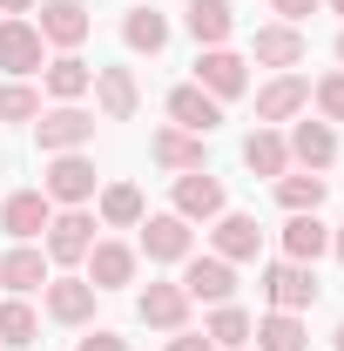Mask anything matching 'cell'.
I'll use <instances>...</instances> for the list:
<instances>
[{
	"label": "cell",
	"mask_w": 344,
	"mask_h": 351,
	"mask_svg": "<svg viewBox=\"0 0 344 351\" xmlns=\"http://www.w3.org/2000/svg\"><path fill=\"white\" fill-rule=\"evenodd\" d=\"M210 250H216L223 263H257V257H263V230H257V217L223 210V217L210 223Z\"/></svg>",
	"instance_id": "17"
},
{
	"label": "cell",
	"mask_w": 344,
	"mask_h": 351,
	"mask_svg": "<svg viewBox=\"0 0 344 351\" xmlns=\"http://www.w3.org/2000/svg\"><path fill=\"white\" fill-rule=\"evenodd\" d=\"M135 270H142V250L122 243V237H95V250L82 257V277L95 284V291H129Z\"/></svg>",
	"instance_id": "10"
},
{
	"label": "cell",
	"mask_w": 344,
	"mask_h": 351,
	"mask_svg": "<svg viewBox=\"0 0 344 351\" xmlns=\"http://www.w3.org/2000/svg\"><path fill=\"white\" fill-rule=\"evenodd\" d=\"M47 223H54V203H47L41 189H14V196L0 203V230H7L14 243H41Z\"/></svg>",
	"instance_id": "20"
},
{
	"label": "cell",
	"mask_w": 344,
	"mask_h": 351,
	"mask_svg": "<svg viewBox=\"0 0 344 351\" xmlns=\"http://www.w3.org/2000/svg\"><path fill=\"white\" fill-rule=\"evenodd\" d=\"M182 27H189L196 47H230V34H236V7H230V0H189V7H182Z\"/></svg>",
	"instance_id": "21"
},
{
	"label": "cell",
	"mask_w": 344,
	"mask_h": 351,
	"mask_svg": "<svg viewBox=\"0 0 344 351\" xmlns=\"http://www.w3.org/2000/svg\"><path fill=\"white\" fill-rule=\"evenodd\" d=\"M41 250L54 270H75L95 250V210H54V223L41 230Z\"/></svg>",
	"instance_id": "6"
},
{
	"label": "cell",
	"mask_w": 344,
	"mask_h": 351,
	"mask_svg": "<svg viewBox=\"0 0 344 351\" xmlns=\"http://www.w3.org/2000/svg\"><path fill=\"white\" fill-rule=\"evenodd\" d=\"M317 7H324V0H270V14H277V21H291V27H304Z\"/></svg>",
	"instance_id": "35"
},
{
	"label": "cell",
	"mask_w": 344,
	"mask_h": 351,
	"mask_svg": "<svg viewBox=\"0 0 344 351\" xmlns=\"http://www.w3.org/2000/svg\"><path fill=\"white\" fill-rule=\"evenodd\" d=\"M41 338V317H34V304L27 298H0V345H34Z\"/></svg>",
	"instance_id": "32"
},
{
	"label": "cell",
	"mask_w": 344,
	"mask_h": 351,
	"mask_svg": "<svg viewBox=\"0 0 344 351\" xmlns=\"http://www.w3.org/2000/svg\"><path fill=\"white\" fill-rule=\"evenodd\" d=\"M175 284L189 291V304H230L236 298V263H223L216 250H189Z\"/></svg>",
	"instance_id": "7"
},
{
	"label": "cell",
	"mask_w": 344,
	"mask_h": 351,
	"mask_svg": "<svg viewBox=\"0 0 344 351\" xmlns=\"http://www.w3.org/2000/svg\"><path fill=\"white\" fill-rule=\"evenodd\" d=\"M47 277H54V263H47L41 243H14V250L0 257V291H7V298H34Z\"/></svg>",
	"instance_id": "19"
},
{
	"label": "cell",
	"mask_w": 344,
	"mask_h": 351,
	"mask_svg": "<svg viewBox=\"0 0 344 351\" xmlns=\"http://www.w3.org/2000/svg\"><path fill=\"white\" fill-rule=\"evenodd\" d=\"M324 196H331V182L310 169H284L277 176V203H284V217H304V210H324Z\"/></svg>",
	"instance_id": "30"
},
{
	"label": "cell",
	"mask_w": 344,
	"mask_h": 351,
	"mask_svg": "<svg viewBox=\"0 0 344 351\" xmlns=\"http://www.w3.org/2000/svg\"><path fill=\"white\" fill-rule=\"evenodd\" d=\"M310 108H317V122H331V129L344 122V68H331V75L310 82Z\"/></svg>",
	"instance_id": "33"
},
{
	"label": "cell",
	"mask_w": 344,
	"mask_h": 351,
	"mask_svg": "<svg viewBox=\"0 0 344 351\" xmlns=\"http://www.w3.org/2000/svg\"><path fill=\"white\" fill-rule=\"evenodd\" d=\"M122 41H129V54H149V61H156V54L169 47V14H162V7H129V14H122Z\"/></svg>",
	"instance_id": "26"
},
{
	"label": "cell",
	"mask_w": 344,
	"mask_h": 351,
	"mask_svg": "<svg viewBox=\"0 0 344 351\" xmlns=\"http://www.w3.org/2000/svg\"><path fill=\"white\" fill-rule=\"evenodd\" d=\"M324 7H331V14H338V21H344V0H324Z\"/></svg>",
	"instance_id": "41"
},
{
	"label": "cell",
	"mask_w": 344,
	"mask_h": 351,
	"mask_svg": "<svg viewBox=\"0 0 344 351\" xmlns=\"http://www.w3.org/2000/svg\"><path fill=\"white\" fill-rule=\"evenodd\" d=\"M263 304L270 311H310L317 304V270L310 263H291V257H277V263H263Z\"/></svg>",
	"instance_id": "8"
},
{
	"label": "cell",
	"mask_w": 344,
	"mask_h": 351,
	"mask_svg": "<svg viewBox=\"0 0 344 351\" xmlns=\"http://www.w3.org/2000/svg\"><path fill=\"white\" fill-rule=\"evenodd\" d=\"M331 257L344 263V223H338V230H331Z\"/></svg>",
	"instance_id": "39"
},
{
	"label": "cell",
	"mask_w": 344,
	"mask_h": 351,
	"mask_svg": "<svg viewBox=\"0 0 344 351\" xmlns=\"http://www.w3.org/2000/svg\"><path fill=\"white\" fill-rule=\"evenodd\" d=\"M95 162H88V149H75V156H47L41 169V196L54 203V210H88L95 203Z\"/></svg>",
	"instance_id": "1"
},
{
	"label": "cell",
	"mask_w": 344,
	"mask_h": 351,
	"mask_svg": "<svg viewBox=\"0 0 344 351\" xmlns=\"http://www.w3.org/2000/svg\"><path fill=\"white\" fill-rule=\"evenodd\" d=\"M47 68V41L27 14H0V75L7 82H27Z\"/></svg>",
	"instance_id": "3"
},
{
	"label": "cell",
	"mask_w": 344,
	"mask_h": 351,
	"mask_svg": "<svg viewBox=\"0 0 344 351\" xmlns=\"http://www.w3.org/2000/svg\"><path fill=\"white\" fill-rule=\"evenodd\" d=\"M135 230H142L135 250H142L149 263H182L189 250H196V223H182L175 210H156V217H142Z\"/></svg>",
	"instance_id": "11"
},
{
	"label": "cell",
	"mask_w": 344,
	"mask_h": 351,
	"mask_svg": "<svg viewBox=\"0 0 344 351\" xmlns=\"http://www.w3.org/2000/svg\"><path fill=\"white\" fill-rule=\"evenodd\" d=\"M284 149H291V169L324 176L331 162H338V129H331V122H317V115H297L291 135H284Z\"/></svg>",
	"instance_id": "14"
},
{
	"label": "cell",
	"mask_w": 344,
	"mask_h": 351,
	"mask_svg": "<svg viewBox=\"0 0 344 351\" xmlns=\"http://www.w3.org/2000/svg\"><path fill=\"white\" fill-rule=\"evenodd\" d=\"M250 345L257 351H310V331H304L297 311H263L257 331H250Z\"/></svg>",
	"instance_id": "28"
},
{
	"label": "cell",
	"mask_w": 344,
	"mask_h": 351,
	"mask_svg": "<svg viewBox=\"0 0 344 351\" xmlns=\"http://www.w3.org/2000/svg\"><path fill=\"white\" fill-rule=\"evenodd\" d=\"M169 210L182 223H203V230H210V223L230 210V189H223V176H210V169H182L169 182Z\"/></svg>",
	"instance_id": "2"
},
{
	"label": "cell",
	"mask_w": 344,
	"mask_h": 351,
	"mask_svg": "<svg viewBox=\"0 0 344 351\" xmlns=\"http://www.w3.org/2000/svg\"><path fill=\"white\" fill-rule=\"evenodd\" d=\"M189 291L182 284H169V277H149V291L135 298V317L149 324V331H189Z\"/></svg>",
	"instance_id": "16"
},
{
	"label": "cell",
	"mask_w": 344,
	"mask_h": 351,
	"mask_svg": "<svg viewBox=\"0 0 344 351\" xmlns=\"http://www.w3.org/2000/svg\"><path fill=\"white\" fill-rule=\"evenodd\" d=\"M243 169H250V176H270V182H277V176L291 169L284 129H250V135H243Z\"/></svg>",
	"instance_id": "29"
},
{
	"label": "cell",
	"mask_w": 344,
	"mask_h": 351,
	"mask_svg": "<svg viewBox=\"0 0 344 351\" xmlns=\"http://www.w3.org/2000/svg\"><path fill=\"white\" fill-rule=\"evenodd\" d=\"M75 351H129V338H122V331H88Z\"/></svg>",
	"instance_id": "36"
},
{
	"label": "cell",
	"mask_w": 344,
	"mask_h": 351,
	"mask_svg": "<svg viewBox=\"0 0 344 351\" xmlns=\"http://www.w3.org/2000/svg\"><path fill=\"white\" fill-rule=\"evenodd\" d=\"M324 250H331V223L317 217V210L284 217V257H291V263H317Z\"/></svg>",
	"instance_id": "25"
},
{
	"label": "cell",
	"mask_w": 344,
	"mask_h": 351,
	"mask_svg": "<svg viewBox=\"0 0 344 351\" xmlns=\"http://www.w3.org/2000/svg\"><path fill=\"white\" fill-rule=\"evenodd\" d=\"M196 88L216 95V101H236L250 88V61L236 47H196Z\"/></svg>",
	"instance_id": "13"
},
{
	"label": "cell",
	"mask_w": 344,
	"mask_h": 351,
	"mask_svg": "<svg viewBox=\"0 0 344 351\" xmlns=\"http://www.w3.org/2000/svg\"><path fill=\"white\" fill-rule=\"evenodd\" d=\"M95 108H101V122H135V108H142V82H135V68H95Z\"/></svg>",
	"instance_id": "18"
},
{
	"label": "cell",
	"mask_w": 344,
	"mask_h": 351,
	"mask_svg": "<svg viewBox=\"0 0 344 351\" xmlns=\"http://www.w3.org/2000/svg\"><path fill=\"white\" fill-rule=\"evenodd\" d=\"M297 115H310V82H304L297 68H291V75H270V82L257 88V129L297 122Z\"/></svg>",
	"instance_id": "15"
},
{
	"label": "cell",
	"mask_w": 344,
	"mask_h": 351,
	"mask_svg": "<svg viewBox=\"0 0 344 351\" xmlns=\"http://www.w3.org/2000/svg\"><path fill=\"white\" fill-rule=\"evenodd\" d=\"M41 304L54 324H68V331H82V324H95V304H101V291L88 284L82 270H54L41 284Z\"/></svg>",
	"instance_id": "5"
},
{
	"label": "cell",
	"mask_w": 344,
	"mask_h": 351,
	"mask_svg": "<svg viewBox=\"0 0 344 351\" xmlns=\"http://www.w3.org/2000/svg\"><path fill=\"white\" fill-rule=\"evenodd\" d=\"M41 0H0V14H34Z\"/></svg>",
	"instance_id": "38"
},
{
	"label": "cell",
	"mask_w": 344,
	"mask_h": 351,
	"mask_svg": "<svg viewBox=\"0 0 344 351\" xmlns=\"http://www.w3.org/2000/svg\"><path fill=\"white\" fill-rule=\"evenodd\" d=\"M169 122L189 135H210V129H223V101L203 95L196 82H182V88H169Z\"/></svg>",
	"instance_id": "22"
},
{
	"label": "cell",
	"mask_w": 344,
	"mask_h": 351,
	"mask_svg": "<svg viewBox=\"0 0 344 351\" xmlns=\"http://www.w3.org/2000/svg\"><path fill=\"white\" fill-rule=\"evenodd\" d=\"M95 217L108 223V230H135V223L149 217V203H142L135 182H101V189H95Z\"/></svg>",
	"instance_id": "27"
},
{
	"label": "cell",
	"mask_w": 344,
	"mask_h": 351,
	"mask_svg": "<svg viewBox=\"0 0 344 351\" xmlns=\"http://www.w3.org/2000/svg\"><path fill=\"white\" fill-rule=\"evenodd\" d=\"M88 88H95V68H88L82 54H47V68H41V95L47 101H82Z\"/></svg>",
	"instance_id": "24"
},
{
	"label": "cell",
	"mask_w": 344,
	"mask_h": 351,
	"mask_svg": "<svg viewBox=\"0 0 344 351\" xmlns=\"http://www.w3.org/2000/svg\"><path fill=\"white\" fill-rule=\"evenodd\" d=\"M34 142H41V156H75L95 142V115H88L82 101H54L34 115Z\"/></svg>",
	"instance_id": "4"
},
{
	"label": "cell",
	"mask_w": 344,
	"mask_h": 351,
	"mask_svg": "<svg viewBox=\"0 0 344 351\" xmlns=\"http://www.w3.org/2000/svg\"><path fill=\"white\" fill-rule=\"evenodd\" d=\"M304 54H310V34L291 27V21H263L257 34H250V61H257V68L291 75V68H304Z\"/></svg>",
	"instance_id": "12"
},
{
	"label": "cell",
	"mask_w": 344,
	"mask_h": 351,
	"mask_svg": "<svg viewBox=\"0 0 344 351\" xmlns=\"http://www.w3.org/2000/svg\"><path fill=\"white\" fill-rule=\"evenodd\" d=\"M331 351H344V317H338V331H331Z\"/></svg>",
	"instance_id": "40"
},
{
	"label": "cell",
	"mask_w": 344,
	"mask_h": 351,
	"mask_svg": "<svg viewBox=\"0 0 344 351\" xmlns=\"http://www.w3.org/2000/svg\"><path fill=\"white\" fill-rule=\"evenodd\" d=\"M250 331H257V317L243 304H210V324H203V338H210L216 351H243L250 345Z\"/></svg>",
	"instance_id": "31"
},
{
	"label": "cell",
	"mask_w": 344,
	"mask_h": 351,
	"mask_svg": "<svg viewBox=\"0 0 344 351\" xmlns=\"http://www.w3.org/2000/svg\"><path fill=\"white\" fill-rule=\"evenodd\" d=\"M34 14H41L34 27H41L47 54H75V47L95 34V14H88V0H41Z\"/></svg>",
	"instance_id": "9"
},
{
	"label": "cell",
	"mask_w": 344,
	"mask_h": 351,
	"mask_svg": "<svg viewBox=\"0 0 344 351\" xmlns=\"http://www.w3.org/2000/svg\"><path fill=\"white\" fill-rule=\"evenodd\" d=\"M338 68H344V34H338Z\"/></svg>",
	"instance_id": "42"
},
{
	"label": "cell",
	"mask_w": 344,
	"mask_h": 351,
	"mask_svg": "<svg viewBox=\"0 0 344 351\" xmlns=\"http://www.w3.org/2000/svg\"><path fill=\"white\" fill-rule=\"evenodd\" d=\"M169 351H216L203 331H169Z\"/></svg>",
	"instance_id": "37"
},
{
	"label": "cell",
	"mask_w": 344,
	"mask_h": 351,
	"mask_svg": "<svg viewBox=\"0 0 344 351\" xmlns=\"http://www.w3.org/2000/svg\"><path fill=\"white\" fill-rule=\"evenodd\" d=\"M149 162L156 169H169V176H182V169H203V135H189V129H156L149 135Z\"/></svg>",
	"instance_id": "23"
},
{
	"label": "cell",
	"mask_w": 344,
	"mask_h": 351,
	"mask_svg": "<svg viewBox=\"0 0 344 351\" xmlns=\"http://www.w3.org/2000/svg\"><path fill=\"white\" fill-rule=\"evenodd\" d=\"M34 115H41V88L0 82V122H34Z\"/></svg>",
	"instance_id": "34"
}]
</instances>
